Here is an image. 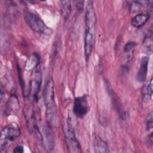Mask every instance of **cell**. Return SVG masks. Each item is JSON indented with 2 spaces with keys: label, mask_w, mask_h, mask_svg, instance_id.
<instances>
[{
  "label": "cell",
  "mask_w": 153,
  "mask_h": 153,
  "mask_svg": "<svg viewBox=\"0 0 153 153\" xmlns=\"http://www.w3.org/2000/svg\"><path fill=\"white\" fill-rule=\"evenodd\" d=\"M24 19L30 28L44 36L49 37L52 34V30L38 16L33 13L26 11L24 12Z\"/></svg>",
  "instance_id": "3"
},
{
  "label": "cell",
  "mask_w": 153,
  "mask_h": 153,
  "mask_svg": "<svg viewBox=\"0 0 153 153\" xmlns=\"http://www.w3.org/2000/svg\"><path fill=\"white\" fill-rule=\"evenodd\" d=\"M41 72L39 66L38 65L32 70L31 74V79L29 87V90L28 92V96L29 95L32 100L35 102H37L38 100V94L41 89Z\"/></svg>",
  "instance_id": "6"
},
{
  "label": "cell",
  "mask_w": 153,
  "mask_h": 153,
  "mask_svg": "<svg viewBox=\"0 0 153 153\" xmlns=\"http://www.w3.org/2000/svg\"><path fill=\"white\" fill-rule=\"evenodd\" d=\"M152 30L145 37L142 42L143 51L148 54L152 53Z\"/></svg>",
  "instance_id": "14"
},
{
  "label": "cell",
  "mask_w": 153,
  "mask_h": 153,
  "mask_svg": "<svg viewBox=\"0 0 153 153\" xmlns=\"http://www.w3.org/2000/svg\"><path fill=\"white\" fill-rule=\"evenodd\" d=\"M146 1H133L130 5L129 10L132 13H135L140 10L143 4Z\"/></svg>",
  "instance_id": "16"
},
{
  "label": "cell",
  "mask_w": 153,
  "mask_h": 153,
  "mask_svg": "<svg viewBox=\"0 0 153 153\" xmlns=\"http://www.w3.org/2000/svg\"><path fill=\"white\" fill-rule=\"evenodd\" d=\"M20 135L19 127L16 125H8L4 127L1 131V152H5V149Z\"/></svg>",
  "instance_id": "4"
},
{
  "label": "cell",
  "mask_w": 153,
  "mask_h": 153,
  "mask_svg": "<svg viewBox=\"0 0 153 153\" xmlns=\"http://www.w3.org/2000/svg\"><path fill=\"white\" fill-rule=\"evenodd\" d=\"M43 98L46 108L47 123L53 126L56 117V107L54 99V82L51 77L47 80L44 85Z\"/></svg>",
  "instance_id": "2"
},
{
  "label": "cell",
  "mask_w": 153,
  "mask_h": 153,
  "mask_svg": "<svg viewBox=\"0 0 153 153\" xmlns=\"http://www.w3.org/2000/svg\"><path fill=\"white\" fill-rule=\"evenodd\" d=\"M94 150L97 153H106L109 152L107 143L99 136H95L93 139Z\"/></svg>",
  "instance_id": "11"
},
{
  "label": "cell",
  "mask_w": 153,
  "mask_h": 153,
  "mask_svg": "<svg viewBox=\"0 0 153 153\" xmlns=\"http://www.w3.org/2000/svg\"><path fill=\"white\" fill-rule=\"evenodd\" d=\"M14 152H17V153H22L24 152V149H23V146L22 145H17V146H16L13 150Z\"/></svg>",
  "instance_id": "20"
},
{
  "label": "cell",
  "mask_w": 153,
  "mask_h": 153,
  "mask_svg": "<svg viewBox=\"0 0 153 153\" xmlns=\"http://www.w3.org/2000/svg\"><path fill=\"white\" fill-rule=\"evenodd\" d=\"M61 14L65 22H66L71 13V5L69 1H60Z\"/></svg>",
  "instance_id": "13"
},
{
  "label": "cell",
  "mask_w": 153,
  "mask_h": 153,
  "mask_svg": "<svg viewBox=\"0 0 153 153\" xmlns=\"http://www.w3.org/2000/svg\"><path fill=\"white\" fill-rule=\"evenodd\" d=\"M63 133L68 152L71 153L81 152V145L76 137L72 127L69 123L64 125Z\"/></svg>",
  "instance_id": "5"
},
{
  "label": "cell",
  "mask_w": 153,
  "mask_h": 153,
  "mask_svg": "<svg viewBox=\"0 0 153 153\" xmlns=\"http://www.w3.org/2000/svg\"><path fill=\"white\" fill-rule=\"evenodd\" d=\"M19 109V103L16 95H12L6 104L5 113L8 115H16Z\"/></svg>",
  "instance_id": "8"
},
{
  "label": "cell",
  "mask_w": 153,
  "mask_h": 153,
  "mask_svg": "<svg viewBox=\"0 0 153 153\" xmlns=\"http://www.w3.org/2000/svg\"><path fill=\"white\" fill-rule=\"evenodd\" d=\"M89 109L87 96L83 95L77 97L74 100L73 112L78 118H83L88 112Z\"/></svg>",
  "instance_id": "7"
},
{
  "label": "cell",
  "mask_w": 153,
  "mask_h": 153,
  "mask_svg": "<svg viewBox=\"0 0 153 153\" xmlns=\"http://www.w3.org/2000/svg\"><path fill=\"white\" fill-rule=\"evenodd\" d=\"M75 4L76 8L77 11H78V13H81L82 12L83 8H84V1H75Z\"/></svg>",
  "instance_id": "19"
},
{
  "label": "cell",
  "mask_w": 153,
  "mask_h": 153,
  "mask_svg": "<svg viewBox=\"0 0 153 153\" xmlns=\"http://www.w3.org/2000/svg\"><path fill=\"white\" fill-rule=\"evenodd\" d=\"M153 127V117L152 112L151 111L147 115L146 118V128L147 130H151Z\"/></svg>",
  "instance_id": "17"
},
{
  "label": "cell",
  "mask_w": 153,
  "mask_h": 153,
  "mask_svg": "<svg viewBox=\"0 0 153 153\" xmlns=\"http://www.w3.org/2000/svg\"><path fill=\"white\" fill-rule=\"evenodd\" d=\"M136 46V43L133 41H129L126 44L124 47V51L125 53H132L134 47Z\"/></svg>",
  "instance_id": "18"
},
{
  "label": "cell",
  "mask_w": 153,
  "mask_h": 153,
  "mask_svg": "<svg viewBox=\"0 0 153 153\" xmlns=\"http://www.w3.org/2000/svg\"><path fill=\"white\" fill-rule=\"evenodd\" d=\"M149 15L148 14L140 13L134 16L131 20V25L134 27H140L143 26L149 20Z\"/></svg>",
  "instance_id": "12"
},
{
  "label": "cell",
  "mask_w": 153,
  "mask_h": 153,
  "mask_svg": "<svg viewBox=\"0 0 153 153\" xmlns=\"http://www.w3.org/2000/svg\"><path fill=\"white\" fill-rule=\"evenodd\" d=\"M148 63L149 58L147 57H143L140 61V68L136 75V80L139 82H143L146 79L148 72Z\"/></svg>",
  "instance_id": "9"
},
{
  "label": "cell",
  "mask_w": 153,
  "mask_h": 153,
  "mask_svg": "<svg viewBox=\"0 0 153 153\" xmlns=\"http://www.w3.org/2000/svg\"><path fill=\"white\" fill-rule=\"evenodd\" d=\"M96 13L92 1H88L85 13L84 53L87 61L91 53L96 33Z\"/></svg>",
  "instance_id": "1"
},
{
  "label": "cell",
  "mask_w": 153,
  "mask_h": 153,
  "mask_svg": "<svg viewBox=\"0 0 153 153\" xmlns=\"http://www.w3.org/2000/svg\"><path fill=\"white\" fill-rule=\"evenodd\" d=\"M52 126L47 123L46 127L44 130V145L45 149L51 151L54 146V139L51 131Z\"/></svg>",
  "instance_id": "10"
},
{
  "label": "cell",
  "mask_w": 153,
  "mask_h": 153,
  "mask_svg": "<svg viewBox=\"0 0 153 153\" xmlns=\"http://www.w3.org/2000/svg\"><path fill=\"white\" fill-rule=\"evenodd\" d=\"M145 96L147 97L148 99H151L152 96V78L147 83L143 92Z\"/></svg>",
  "instance_id": "15"
}]
</instances>
